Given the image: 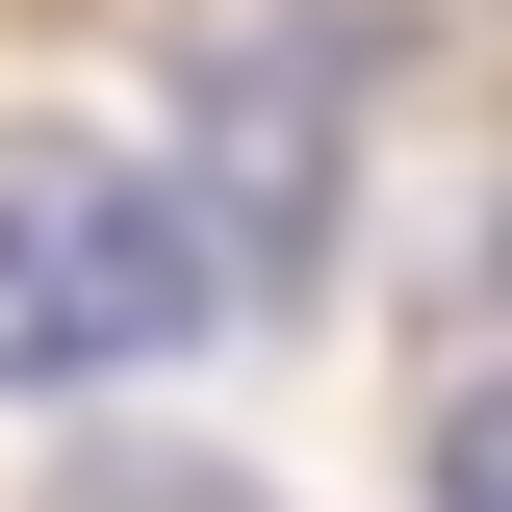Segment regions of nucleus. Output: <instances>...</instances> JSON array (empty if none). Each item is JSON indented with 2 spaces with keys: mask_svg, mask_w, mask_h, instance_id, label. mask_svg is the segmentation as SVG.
Here are the masks:
<instances>
[{
  "mask_svg": "<svg viewBox=\"0 0 512 512\" xmlns=\"http://www.w3.org/2000/svg\"><path fill=\"white\" fill-rule=\"evenodd\" d=\"M205 333H231L205 205L103 128H0V384H154Z\"/></svg>",
  "mask_w": 512,
  "mask_h": 512,
  "instance_id": "nucleus-1",
  "label": "nucleus"
},
{
  "mask_svg": "<svg viewBox=\"0 0 512 512\" xmlns=\"http://www.w3.org/2000/svg\"><path fill=\"white\" fill-rule=\"evenodd\" d=\"M180 103H205V180H180V205H205V256H231V308H256V282L333 231V128H359V77H333L308 26H205Z\"/></svg>",
  "mask_w": 512,
  "mask_h": 512,
  "instance_id": "nucleus-2",
  "label": "nucleus"
},
{
  "mask_svg": "<svg viewBox=\"0 0 512 512\" xmlns=\"http://www.w3.org/2000/svg\"><path fill=\"white\" fill-rule=\"evenodd\" d=\"M52 512H256L231 461H103V487H52Z\"/></svg>",
  "mask_w": 512,
  "mask_h": 512,
  "instance_id": "nucleus-3",
  "label": "nucleus"
}]
</instances>
